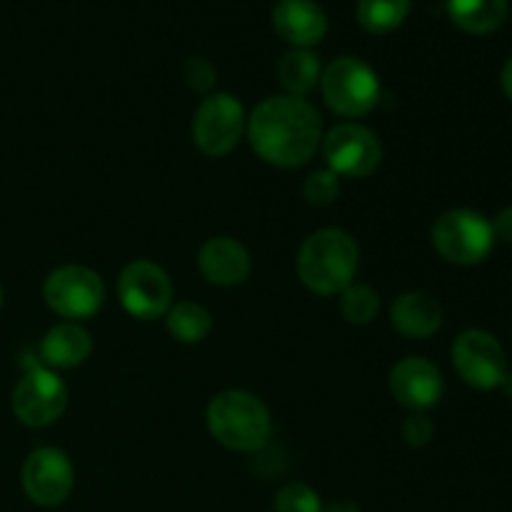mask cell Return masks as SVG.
I'll return each mask as SVG.
<instances>
[{
    "label": "cell",
    "mask_w": 512,
    "mask_h": 512,
    "mask_svg": "<svg viewBox=\"0 0 512 512\" xmlns=\"http://www.w3.org/2000/svg\"><path fill=\"white\" fill-rule=\"evenodd\" d=\"M448 15L463 33L490 35L508 18V0H448Z\"/></svg>",
    "instance_id": "ac0fdd59"
},
{
    "label": "cell",
    "mask_w": 512,
    "mask_h": 512,
    "mask_svg": "<svg viewBox=\"0 0 512 512\" xmlns=\"http://www.w3.org/2000/svg\"><path fill=\"white\" fill-rule=\"evenodd\" d=\"M165 325L178 343L195 345L208 338L213 330V318H210L208 308H203L200 303L180 300V303L170 305V310L165 313Z\"/></svg>",
    "instance_id": "ffe728a7"
},
{
    "label": "cell",
    "mask_w": 512,
    "mask_h": 512,
    "mask_svg": "<svg viewBox=\"0 0 512 512\" xmlns=\"http://www.w3.org/2000/svg\"><path fill=\"white\" fill-rule=\"evenodd\" d=\"M273 28L293 48H310L325 38L328 18L315 0H278L273 8Z\"/></svg>",
    "instance_id": "9a60e30c"
},
{
    "label": "cell",
    "mask_w": 512,
    "mask_h": 512,
    "mask_svg": "<svg viewBox=\"0 0 512 512\" xmlns=\"http://www.w3.org/2000/svg\"><path fill=\"white\" fill-rule=\"evenodd\" d=\"M0 308H3V288H0Z\"/></svg>",
    "instance_id": "4dcf8cb0"
},
{
    "label": "cell",
    "mask_w": 512,
    "mask_h": 512,
    "mask_svg": "<svg viewBox=\"0 0 512 512\" xmlns=\"http://www.w3.org/2000/svg\"><path fill=\"white\" fill-rule=\"evenodd\" d=\"M43 298L55 315L75 323L93 318L103 308L105 285L103 278L85 265H63L45 278Z\"/></svg>",
    "instance_id": "8992f818"
},
{
    "label": "cell",
    "mask_w": 512,
    "mask_h": 512,
    "mask_svg": "<svg viewBox=\"0 0 512 512\" xmlns=\"http://www.w3.org/2000/svg\"><path fill=\"white\" fill-rule=\"evenodd\" d=\"M323 500L310 485L290 483L275 495V512H323Z\"/></svg>",
    "instance_id": "603a6c76"
},
{
    "label": "cell",
    "mask_w": 512,
    "mask_h": 512,
    "mask_svg": "<svg viewBox=\"0 0 512 512\" xmlns=\"http://www.w3.org/2000/svg\"><path fill=\"white\" fill-rule=\"evenodd\" d=\"M205 420L215 443L238 453L263 450L273 430L268 405L248 390H223L215 395Z\"/></svg>",
    "instance_id": "3957f363"
},
{
    "label": "cell",
    "mask_w": 512,
    "mask_h": 512,
    "mask_svg": "<svg viewBox=\"0 0 512 512\" xmlns=\"http://www.w3.org/2000/svg\"><path fill=\"white\" fill-rule=\"evenodd\" d=\"M360 265V248L345 230L323 228L303 240L298 253V278L315 295L343 293L353 285Z\"/></svg>",
    "instance_id": "7a4b0ae2"
},
{
    "label": "cell",
    "mask_w": 512,
    "mask_h": 512,
    "mask_svg": "<svg viewBox=\"0 0 512 512\" xmlns=\"http://www.w3.org/2000/svg\"><path fill=\"white\" fill-rule=\"evenodd\" d=\"M320 78H323L320 60L308 48H290L278 60V80L288 90V95L305 98L320 83Z\"/></svg>",
    "instance_id": "d6986e66"
},
{
    "label": "cell",
    "mask_w": 512,
    "mask_h": 512,
    "mask_svg": "<svg viewBox=\"0 0 512 512\" xmlns=\"http://www.w3.org/2000/svg\"><path fill=\"white\" fill-rule=\"evenodd\" d=\"M390 393L400 405L410 408L413 413L433 408L443 398V375L430 360L420 355H410L390 368Z\"/></svg>",
    "instance_id": "4fadbf2b"
},
{
    "label": "cell",
    "mask_w": 512,
    "mask_h": 512,
    "mask_svg": "<svg viewBox=\"0 0 512 512\" xmlns=\"http://www.w3.org/2000/svg\"><path fill=\"white\" fill-rule=\"evenodd\" d=\"M493 230H495V238L505 240V243H512V205L510 208L500 210L498 218H495L493 223Z\"/></svg>",
    "instance_id": "4316f807"
},
{
    "label": "cell",
    "mask_w": 512,
    "mask_h": 512,
    "mask_svg": "<svg viewBox=\"0 0 512 512\" xmlns=\"http://www.w3.org/2000/svg\"><path fill=\"white\" fill-rule=\"evenodd\" d=\"M303 195L310 205H318V208L335 203L340 195V178L330 168L315 170L305 178Z\"/></svg>",
    "instance_id": "cb8c5ba5"
},
{
    "label": "cell",
    "mask_w": 512,
    "mask_h": 512,
    "mask_svg": "<svg viewBox=\"0 0 512 512\" xmlns=\"http://www.w3.org/2000/svg\"><path fill=\"white\" fill-rule=\"evenodd\" d=\"M323 512H360V508L350 500H333L330 505H325Z\"/></svg>",
    "instance_id": "83f0119b"
},
{
    "label": "cell",
    "mask_w": 512,
    "mask_h": 512,
    "mask_svg": "<svg viewBox=\"0 0 512 512\" xmlns=\"http://www.w3.org/2000/svg\"><path fill=\"white\" fill-rule=\"evenodd\" d=\"M320 88L328 108L343 118H363L380 100L378 73L368 63L350 55L333 60L323 70Z\"/></svg>",
    "instance_id": "277c9868"
},
{
    "label": "cell",
    "mask_w": 512,
    "mask_h": 512,
    "mask_svg": "<svg viewBox=\"0 0 512 512\" xmlns=\"http://www.w3.org/2000/svg\"><path fill=\"white\" fill-rule=\"evenodd\" d=\"M90 350H93V340H90L88 330L68 320L45 333L43 343H40V358L50 368L70 370L83 365L90 358Z\"/></svg>",
    "instance_id": "e0dca14e"
},
{
    "label": "cell",
    "mask_w": 512,
    "mask_h": 512,
    "mask_svg": "<svg viewBox=\"0 0 512 512\" xmlns=\"http://www.w3.org/2000/svg\"><path fill=\"white\" fill-rule=\"evenodd\" d=\"M198 268L210 285L235 288L250 275V253L240 240L218 235L203 243L198 253Z\"/></svg>",
    "instance_id": "5bb4252c"
},
{
    "label": "cell",
    "mask_w": 512,
    "mask_h": 512,
    "mask_svg": "<svg viewBox=\"0 0 512 512\" xmlns=\"http://www.w3.org/2000/svg\"><path fill=\"white\" fill-rule=\"evenodd\" d=\"M433 245L448 263L478 265L488 258L495 245L493 223L475 210H448L435 220Z\"/></svg>",
    "instance_id": "5b68a950"
},
{
    "label": "cell",
    "mask_w": 512,
    "mask_h": 512,
    "mask_svg": "<svg viewBox=\"0 0 512 512\" xmlns=\"http://www.w3.org/2000/svg\"><path fill=\"white\" fill-rule=\"evenodd\" d=\"M453 365L460 378L478 390L500 388L508 375L503 345L485 330H465L453 343Z\"/></svg>",
    "instance_id": "8fae6325"
},
{
    "label": "cell",
    "mask_w": 512,
    "mask_h": 512,
    "mask_svg": "<svg viewBox=\"0 0 512 512\" xmlns=\"http://www.w3.org/2000/svg\"><path fill=\"white\" fill-rule=\"evenodd\" d=\"M323 155L338 178H368L383 160V145L365 125L343 123L323 138Z\"/></svg>",
    "instance_id": "9c48e42d"
},
{
    "label": "cell",
    "mask_w": 512,
    "mask_h": 512,
    "mask_svg": "<svg viewBox=\"0 0 512 512\" xmlns=\"http://www.w3.org/2000/svg\"><path fill=\"white\" fill-rule=\"evenodd\" d=\"M380 310V298L370 285H348L340 293V313L348 323L353 325H368L373 323L375 315Z\"/></svg>",
    "instance_id": "7402d4cb"
},
{
    "label": "cell",
    "mask_w": 512,
    "mask_h": 512,
    "mask_svg": "<svg viewBox=\"0 0 512 512\" xmlns=\"http://www.w3.org/2000/svg\"><path fill=\"white\" fill-rule=\"evenodd\" d=\"M503 90H505V95H508V98L512 100V58L508 60V63H505V68H503Z\"/></svg>",
    "instance_id": "f1b7e54d"
},
{
    "label": "cell",
    "mask_w": 512,
    "mask_h": 512,
    "mask_svg": "<svg viewBox=\"0 0 512 512\" xmlns=\"http://www.w3.org/2000/svg\"><path fill=\"white\" fill-rule=\"evenodd\" d=\"M75 470L58 448H38L23 465V490L40 508H55L73 493Z\"/></svg>",
    "instance_id": "7c38bea8"
},
{
    "label": "cell",
    "mask_w": 512,
    "mask_h": 512,
    "mask_svg": "<svg viewBox=\"0 0 512 512\" xmlns=\"http://www.w3.org/2000/svg\"><path fill=\"white\" fill-rule=\"evenodd\" d=\"M185 78H188L190 88L210 90L215 85V70L208 60L190 58L188 63H185Z\"/></svg>",
    "instance_id": "484cf974"
},
{
    "label": "cell",
    "mask_w": 512,
    "mask_h": 512,
    "mask_svg": "<svg viewBox=\"0 0 512 512\" xmlns=\"http://www.w3.org/2000/svg\"><path fill=\"white\" fill-rule=\"evenodd\" d=\"M118 298L125 313L133 318H165L173 305V283L160 265L150 260H133L118 278Z\"/></svg>",
    "instance_id": "ba28073f"
},
{
    "label": "cell",
    "mask_w": 512,
    "mask_h": 512,
    "mask_svg": "<svg viewBox=\"0 0 512 512\" xmlns=\"http://www.w3.org/2000/svg\"><path fill=\"white\" fill-rule=\"evenodd\" d=\"M248 115L235 95L213 93L198 105L193 118V143L210 158H223L238 148Z\"/></svg>",
    "instance_id": "52a82bcc"
},
{
    "label": "cell",
    "mask_w": 512,
    "mask_h": 512,
    "mask_svg": "<svg viewBox=\"0 0 512 512\" xmlns=\"http://www.w3.org/2000/svg\"><path fill=\"white\" fill-rule=\"evenodd\" d=\"M500 388H505V393H508L512 398V373L505 375V380H503V385H500Z\"/></svg>",
    "instance_id": "f546056e"
},
{
    "label": "cell",
    "mask_w": 512,
    "mask_h": 512,
    "mask_svg": "<svg viewBox=\"0 0 512 512\" xmlns=\"http://www.w3.org/2000/svg\"><path fill=\"white\" fill-rule=\"evenodd\" d=\"M358 23L368 33L385 35L398 30L410 13V0H358Z\"/></svg>",
    "instance_id": "44dd1931"
},
{
    "label": "cell",
    "mask_w": 512,
    "mask_h": 512,
    "mask_svg": "<svg viewBox=\"0 0 512 512\" xmlns=\"http://www.w3.org/2000/svg\"><path fill=\"white\" fill-rule=\"evenodd\" d=\"M68 408V388L48 368H33L13 390V413L28 428H48Z\"/></svg>",
    "instance_id": "30bf717a"
},
{
    "label": "cell",
    "mask_w": 512,
    "mask_h": 512,
    "mask_svg": "<svg viewBox=\"0 0 512 512\" xmlns=\"http://www.w3.org/2000/svg\"><path fill=\"white\" fill-rule=\"evenodd\" d=\"M245 135L260 160L275 168H300L323 140V118L305 98L273 95L250 113Z\"/></svg>",
    "instance_id": "6da1fadb"
},
{
    "label": "cell",
    "mask_w": 512,
    "mask_h": 512,
    "mask_svg": "<svg viewBox=\"0 0 512 512\" xmlns=\"http://www.w3.org/2000/svg\"><path fill=\"white\" fill-rule=\"evenodd\" d=\"M390 320L395 330L410 340H428L443 325V308L428 293H403L390 308Z\"/></svg>",
    "instance_id": "2e32d148"
},
{
    "label": "cell",
    "mask_w": 512,
    "mask_h": 512,
    "mask_svg": "<svg viewBox=\"0 0 512 512\" xmlns=\"http://www.w3.org/2000/svg\"><path fill=\"white\" fill-rule=\"evenodd\" d=\"M433 435H435V425L425 413H413L403 423V438L405 443L413 445V448H423V445H428L430 440H433Z\"/></svg>",
    "instance_id": "d4e9b609"
}]
</instances>
